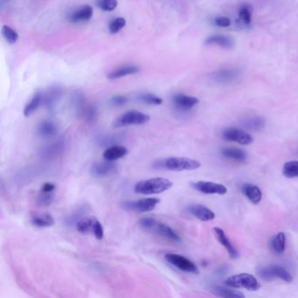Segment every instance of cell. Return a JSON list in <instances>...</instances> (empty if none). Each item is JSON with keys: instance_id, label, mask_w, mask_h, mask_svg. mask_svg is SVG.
<instances>
[{"instance_id": "6da1fadb", "label": "cell", "mask_w": 298, "mask_h": 298, "mask_svg": "<svg viewBox=\"0 0 298 298\" xmlns=\"http://www.w3.org/2000/svg\"><path fill=\"white\" fill-rule=\"evenodd\" d=\"M173 186L171 180L165 178H153L143 180L135 185L134 191L137 193L144 195L158 194L167 191Z\"/></svg>"}, {"instance_id": "7a4b0ae2", "label": "cell", "mask_w": 298, "mask_h": 298, "mask_svg": "<svg viewBox=\"0 0 298 298\" xmlns=\"http://www.w3.org/2000/svg\"><path fill=\"white\" fill-rule=\"evenodd\" d=\"M199 161L191 159L188 157H172L157 161L155 167L164 168L173 171V172H182V171H193L200 167Z\"/></svg>"}, {"instance_id": "3957f363", "label": "cell", "mask_w": 298, "mask_h": 298, "mask_svg": "<svg viewBox=\"0 0 298 298\" xmlns=\"http://www.w3.org/2000/svg\"><path fill=\"white\" fill-rule=\"evenodd\" d=\"M225 285L233 289H245L247 291H256L261 288V284L251 274L242 273L232 275L225 280Z\"/></svg>"}, {"instance_id": "277c9868", "label": "cell", "mask_w": 298, "mask_h": 298, "mask_svg": "<svg viewBox=\"0 0 298 298\" xmlns=\"http://www.w3.org/2000/svg\"><path fill=\"white\" fill-rule=\"evenodd\" d=\"M257 274L264 281H271L275 278L284 281L285 283H290L292 282V275L287 270L286 268L281 265H267L261 267L257 270Z\"/></svg>"}, {"instance_id": "5b68a950", "label": "cell", "mask_w": 298, "mask_h": 298, "mask_svg": "<svg viewBox=\"0 0 298 298\" xmlns=\"http://www.w3.org/2000/svg\"><path fill=\"white\" fill-rule=\"evenodd\" d=\"M149 120H150L149 115L140 111H127L115 120L114 126L115 128H122V127L130 126V125H142L149 122Z\"/></svg>"}, {"instance_id": "8992f818", "label": "cell", "mask_w": 298, "mask_h": 298, "mask_svg": "<svg viewBox=\"0 0 298 298\" xmlns=\"http://www.w3.org/2000/svg\"><path fill=\"white\" fill-rule=\"evenodd\" d=\"M164 258L169 263L172 264V266L179 268L181 271L191 273V274H199V273L198 267L191 261L189 260L185 256H180L178 254L169 253L164 256Z\"/></svg>"}, {"instance_id": "52a82bcc", "label": "cell", "mask_w": 298, "mask_h": 298, "mask_svg": "<svg viewBox=\"0 0 298 298\" xmlns=\"http://www.w3.org/2000/svg\"><path fill=\"white\" fill-rule=\"evenodd\" d=\"M159 202L160 200L157 198H147V199H138L137 201H126L122 203V207L125 208L126 210L147 213L154 210Z\"/></svg>"}, {"instance_id": "ba28073f", "label": "cell", "mask_w": 298, "mask_h": 298, "mask_svg": "<svg viewBox=\"0 0 298 298\" xmlns=\"http://www.w3.org/2000/svg\"><path fill=\"white\" fill-rule=\"evenodd\" d=\"M222 138L226 141L236 142L240 145L247 146L253 143V138L251 135L243 130H239L236 128H226L222 131Z\"/></svg>"}, {"instance_id": "9c48e42d", "label": "cell", "mask_w": 298, "mask_h": 298, "mask_svg": "<svg viewBox=\"0 0 298 298\" xmlns=\"http://www.w3.org/2000/svg\"><path fill=\"white\" fill-rule=\"evenodd\" d=\"M191 186L196 191L205 194L225 195L227 191V189L224 185L207 181L192 182L191 183Z\"/></svg>"}, {"instance_id": "30bf717a", "label": "cell", "mask_w": 298, "mask_h": 298, "mask_svg": "<svg viewBox=\"0 0 298 298\" xmlns=\"http://www.w3.org/2000/svg\"><path fill=\"white\" fill-rule=\"evenodd\" d=\"M117 164L115 161L105 160L103 162H97L92 165L91 173L97 178H104L110 176L116 172Z\"/></svg>"}, {"instance_id": "8fae6325", "label": "cell", "mask_w": 298, "mask_h": 298, "mask_svg": "<svg viewBox=\"0 0 298 298\" xmlns=\"http://www.w3.org/2000/svg\"><path fill=\"white\" fill-rule=\"evenodd\" d=\"M93 16V8L90 5H82L74 10L68 15V19L71 23H81L91 19Z\"/></svg>"}, {"instance_id": "7c38bea8", "label": "cell", "mask_w": 298, "mask_h": 298, "mask_svg": "<svg viewBox=\"0 0 298 298\" xmlns=\"http://www.w3.org/2000/svg\"><path fill=\"white\" fill-rule=\"evenodd\" d=\"M188 212L201 222H210L215 218V214L213 211L210 210L202 205H191L188 207Z\"/></svg>"}, {"instance_id": "4fadbf2b", "label": "cell", "mask_w": 298, "mask_h": 298, "mask_svg": "<svg viewBox=\"0 0 298 298\" xmlns=\"http://www.w3.org/2000/svg\"><path fill=\"white\" fill-rule=\"evenodd\" d=\"M172 102L176 107L182 111H189L199 104V99L194 96H186L184 94H177L172 97Z\"/></svg>"}, {"instance_id": "5bb4252c", "label": "cell", "mask_w": 298, "mask_h": 298, "mask_svg": "<svg viewBox=\"0 0 298 298\" xmlns=\"http://www.w3.org/2000/svg\"><path fill=\"white\" fill-rule=\"evenodd\" d=\"M241 72L237 69H225L215 71L212 74V76L214 80L221 83H228L236 80L240 76Z\"/></svg>"}, {"instance_id": "9a60e30c", "label": "cell", "mask_w": 298, "mask_h": 298, "mask_svg": "<svg viewBox=\"0 0 298 298\" xmlns=\"http://www.w3.org/2000/svg\"><path fill=\"white\" fill-rule=\"evenodd\" d=\"M214 232L219 242L225 248V250L228 252L229 256H231V258L232 259L238 258L239 253H238L236 249L233 247V245L229 241V239L225 235V232L221 227H214Z\"/></svg>"}, {"instance_id": "2e32d148", "label": "cell", "mask_w": 298, "mask_h": 298, "mask_svg": "<svg viewBox=\"0 0 298 298\" xmlns=\"http://www.w3.org/2000/svg\"><path fill=\"white\" fill-rule=\"evenodd\" d=\"M241 191L253 204H259L262 198V192L260 188L253 184L246 183L242 185Z\"/></svg>"}, {"instance_id": "e0dca14e", "label": "cell", "mask_w": 298, "mask_h": 298, "mask_svg": "<svg viewBox=\"0 0 298 298\" xmlns=\"http://www.w3.org/2000/svg\"><path fill=\"white\" fill-rule=\"evenodd\" d=\"M128 154V149L122 146H113L105 149L103 157L105 160L115 161L125 157Z\"/></svg>"}, {"instance_id": "ac0fdd59", "label": "cell", "mask_w": 298, "mask_h": 298, "mask_svg": "<svg viewBox=\"0 0 298 298\" xmlns=\"http://www.w3.org/2000/svg\"><path fill=\"white\" fill-rule=\"evenodd\" d=\"M61 94H62V91H61V88H58V87H54V88H50L46 95H43L44 96L43 103L45 104L46 107L48 110L52 111L55 107V105L60 101Z\"/></svg>"}, {"instance_id": "d6986e66", "label": "cell", "mask_w": 298, "mask_h": 298, "mask_svg": "<svg viewBox=\"0 0 298 298\" xmlns=\"http://www.w3.org/2000/svg\"><path fill=\"white\" fill-rule=\"evenodd\" d=\"M37 132L40 138H52L57 134L58 127L52 121H43L38 124Z\"/></svg>"}, {"instance_id": "ffe728a7", "label": "cell", "mask_w": 298, "mask_h": 298, "mask_svg": "<svg viewBox=\"0 0 298 298\" xmlns=\"http://www.w3.org/2000/svg\"><path fill=\"white\" fill-rule=\"evenodd\" d=\"M139 72V68L135 65L123 66L119 69L113 70L112 72L109 74L108 78L110 80H117L122 77L127 76V75H131Z\"/></svg>"}, {"instance_id": "44dd1931", "label": "cell", "mask_w": 298, "mask_h": 298, "mask_svg": "<svg viewBox=\"0 0 298 298\" xmlns=\"http://www.w3.org/2000/svg\"><path fill=\"white\" fill-rule=\"evenodd\" d=\"M158 234H160L161 236L168 239L170 241H174V242H180L182 241L180 235L172 229L171 226L164 224V223H157L156 228L154 229Z\"/></svg>"}, {"instance_id": "7402d4cb", "label": "cell", "mask_w": 298, "mask_h": 298, "mask_svg": "<svg viewBox=\"0 0 298 298\" xmlns=\"http://www.w3.org/2000/svg\"><path fill=\"white\" fill-rule=\"evenodd\" d=\"M31 223L38 227H50L54 225V219L50 214H35L31 217Z\"/></svg>"}, {"instance_id": "603a6c76", "label": "cell", "mask_w": 298, "mask_h": 298, "mask_svg": "<svg viewBox=\"0 0 298 298\" xmlns=\"http://www.w3.org/2000/svg\"><path fill=\"white\" fill-rule=\"evenodd\" d=\"M44 99V96L40 92H36L33 97L31 98L29 103H27L26 107L24 109V115L25 116H30L35 113V111L38 110L39 106L41 105Z\"/></svg>"}, {"instance_id": "cb8c5ba5", "label": "cell", "mask_w": 298, "mask_h": 298, "mask_svg": "<svg viewBox=\"0 0 298 298\" xmlns=\"http://www.w3.org/2000/svg\"><path fill=\"white\" fill-rule=\"evenodd\" d=\"M211 293L220 297V298H245L244 295L239 291H232L229 289H226L224 287L218 286V285H214L210 287L209 289Z\"/></svg>"}, {"instance_id": "d4e9b609", "label": "cell", "mask_w": 298, "mask_h": 298, "mask_svg": "<svg viewBox=\"0 0 298 298\" xmlns=\"http://www.w3.org/2000/svg\"><path fill=\"white\" fill-rule=\"evenodd\" d=\"M222 156L231 160L242 162L247 159V153L244 150L238 148H224L222 151Z\"/></svg>"}, {"instance_id": "484cf974", "label": "cell", "mask_w": 298, "mask_h": 298, "mask_svg": "<svg viewBox=\"0 0 298 298\" xmlns=\"http://www.w3.org/2000/svg\"><path fill=\"white\" fill-rule=\"evenodd\" d=\"M271 249L277 255H281L285 251L286 235L284 233H278L272 238L270 241Z\"/></svg>"}, {"instance_id": "4316f807", "label": "cell", "mask_w": 298, "mask_h": 298, "mask_svg": "<svg viewBox=\"0 0 298 298\" xmlns=\"http://www.w3.org/2000/svg\"><path fill=\"white\" fill-rule=\"evenodd\" d=\"M64 149V144L62 142H56L51 144L49 146H46L41 150L43 157L49 158V157H58Z\"/></svg>"}, {"instance_id": "83f0119b", "label": "cell", "mask_w": 298, "mask_h": 298, "mask_svg": "<svg viewBox=\"0 0 298 298\" xmlns=\"http://www.w3.org/2000/svg\"><path fill=\"white\" fill-rule=\"evenodd\" d=\"M206 43L207 45L214 44L218 46H222L224 48H231L233 46V40L229 37H226L224 35H213L209 38H207Z\"/></svg>"}, {"instance_id": "f1b7e54d", "label": "cell", "mask_w": 298, "mask_h": 298, "mask_svg": "<svg viewBox=\"0 0 298 298\" xmlns=\"http://www.w3.org/2000/svg\"><path fill=\"white\" fill-rule=\"evenodd\" d=\"M96 219L95 217H84L81 218L76 222V228L80 233H88L91 232L93 229V225L96 222Z\"/></svg>"}, {"instance_id": "f546056e", "label": "cell", "mask_w": 298, "mask_h": 298, "mask_svg": "<svg viewBox=\"0 0 298 298\" xmlns=\"http://www.w3.org/2000/svg\"><path fill=\"white\" fill-rule=\"evenodd\" d=\"M283 174L286 178H298V161H289L283 165Z\"/></svg>"}, {"instance_id": "4dcf8cb0", "label": "cell", "mask_w": 298, "mask_h": 298, "mask_svg": "<svg viewBox=\"0 0 298 298\" xmlns=\"http://www.w3.org/2000/svg\"><path fill=\"white\" fill-rule=\"evenodd\" d=\"M265 120L259 116L252 117V118L247 119L244 122L246 128L252 130H260L263 129L265 126Z\"/></svg>"}, {"instance_id": "1f68e13d", "label": "cell", "mask_w": 298, "mask_h": 298, "mask_svg": "<svg viewBox=\"0 0 298 298\" xmlns=\"http://www.w3.org/2000/svg\"><path fill=\"white\" fill-rule=\"evenodd\" d=\"M2 35L9 44H14L19 38V35L13 28L4 25L2 27Z\"/></svg>"}, {"instance_id": "d6a6232c", "label": "cell", "mask_w": 298, "mask_h": 298, "mask_svg": "<svg viewBox=\"0 0 298 298\" xmlns=\"http://www.w3.org/2000/svg\"><path fill=\"white\" fill-rule=\"evenodd\" d=\"M138 98L143 103L149 105H161L163 104L162 98L153 94H142Z\"/></svg>"}, {"instance_id": "836d02e7", "label": "cell", "mask_w": 298, "mask_h": 298, "mask_svg": "<svg viewBox=\"0 0 298 298\" xmlns=\"http://www.w3.org/2000/svg\"><path fill=\"white\" fill-rule=\"evenodd\" d=\"M126 25V20L123 18H116L111 21L110 26H109V30L111 35H115L117 34L119 31L122 30L123 27Z\"/></svg>"}, {"instance_id": "e575fe53", "label": "cell", "mask_w": 298, "mask_h": 298, "mask_svg": "<svg viewBox=\"0 0 298 298\" xmlns=\"http://www.w3.org/2000/svg\"><path fill=\"white\" fill-rule=\"evenodd\" d=\"M97 6L104 12H112L117 6V0H97Z\"/></svg>"}, {"instance_id": "d590c367", "label": "cell", "mask_w": 298, "mask_h": 298, "mask_svg": "<svg viewBox=\"0 0 298 298\" xmlns=\"http://www.w3.org/2000/svg\"><path fill=\"white\" fill-rule=\"evenodd\" d=\"M54 192H43V191H41V194L38 196V199H37V203L39 206L47 207V206H50L52 203L54 202Z\"/></svg>"}, {"instance_id": "8d00e7d4", "label": "cell", "mask_w": 298, "mask_h": 298, "mask_svg": "<svg viewBox=\"0 0 298 298\" xmlns=\"http://www.w3.org/2000/svg\"><path fill=\"white\" fill-rule=\"evenodd\" d=\"M239 16L241 19H242V21L245 24L249 25L251 22V17H252V8L250 7L249 5H243L240 10L239 12Z\"/></svg>"}, {"instance_id": "74e56055", "label": "cell", "mask_w": 298, "mask_h": 298, "mask_svg": "<svg viewBox=\"0 0 298 298\" xmlns=\"http://www.w3.org/2000/svg\"><path fill=\"white\" fill-rule=\"evenodd\" d=\"M157 223L156 220L149 217H144V218L139 220V225H141L143 228L147 230H154L157 226Z\"/></svg>"}, {"instance_id": "f35d334b", "label": "cell", "mask_w": 298, "mask_h": 298, "mask_svg": "<svg viewBox=\"0 0 298 298\" xmlns=\"http://www.w3.org/2000/svg\"><path fill=\"white\" fill-rule=\"evenodd\" d=\"M92 233L95 235V237L97 240H103L104 237V226L102 225V223L96 220V222L93 225V229H92Z\"/></svg>"}, {"instance_id": "ab89813d", "label": "cell", "mask_w": 298, "mask_h": 298, "mask_svg": "<svg viewBox=\"0 0 298 298\" xmlns=\"http://www.w3.org/2000/svg\"><path fill=\"white\" fill-rule=\"evenodd\" d=\"M127 102H128V98L126 96H115L112 97L111 100V104L113 106H115V107L122 106V105L127 104Z\"/></svg>"}, {"instance_id": "60d3db41", "label": "cell", "mask_w": 298, "mask_h": 298, "mask_svg": "<svg viewBox=\"0 0 298 298\" xmlns=\"http://www.w3.org/2000/svg\"><path fill=\"white\" fill-rule=\"evenodd\" d=\"M214 23L216 24L218 27H229L231 21L226 17H218L214 20Z\"/></svg>"}, {"instance_id": "b9f144b4", "label": "cell", "mask_w": 298, "mask_h": 298, "mask_svg": "<svg viewBox=\"0 0 298 298\" xmlns=\"http://www.w3.org/2000/svg\"><path fill=\"white\" fill-rule=\"evenodd\" d=\"M55 188H56V186H55L54 184L47 182V183L43 185L42 187H41V191H43V192H54Z\"/></svg>"}]
</instances>
